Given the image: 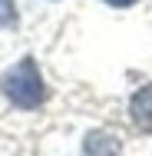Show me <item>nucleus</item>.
<instances>
[{"mask_svg": "<svg viewBox=\"0 0 152 156\" xmlns=\"http://www.w3.org/2000/svg\"><path fill=\"white\" fill-rule=\"evenodd\" d=\"M106 3H109V7H132L136 0H106Z\"/></svg>", "mask_w": 152, "mask_h": 156, "instance_id": "obj_5", "label": "nucleus"}, {"mask_svg": "<svg viewBox=\"0 0 152 156\" xmlns=\"http://www.w3.org/2000/svg\"><path fill=\"white\" fill-rule=\"evenodd\" d=\"M10 23H13V3L0 0V27H10Z\"/></svg>", "mask_w": 152, "mask_h": 156, "instance_id": "obj_4", "label": "nucleus"}, {"mask_svg": "<svg viewBox=\"0 0 152 156\" xmlns=\"http://www.w3.org/2000/svg\"><path fill=\"white\" fill-rule=\"evenodd\" d=\"M3 93L10 96V103H17L20 110H33L46 100V87H43V76L36 70L33 60H20L13 70H7L3 76Z\"/></svg>", "mask_w": 152, "mask_h": 156, "instance_id": "obj_1", "label": "nucleus"}, {"mask_svg": "<svg viewBox=\"0 0 152 156\" xmlns=\"http://www.w3.org/2000/svg\"><path fill=\"white\" fill-rule=\"evenodd\" d=\"M129 116H132V123L139 126V129L152 133V83H149V87H142L139 93L132 96V103H129Z\"/></svg>", "mask_w": 152, "mask_h": 156, "instance_id": "obj_2", "label": "nucleus"}, {"mask_svg": "<svg viewBox=\"0 0 152 156\" xmlns=\"http://www.w3.org/2000/svg\"><path fill=\"white\" fill-rule=\"evenodd\" d=\"M119 153H122L119 140L113 133H103V129L90 133L86 143H83V156H119Z\"/></svg>", "mask_w": 152, "mask_h": 156, "instance_id": "obj_3", "label": "nucleus"}]
</instances>
